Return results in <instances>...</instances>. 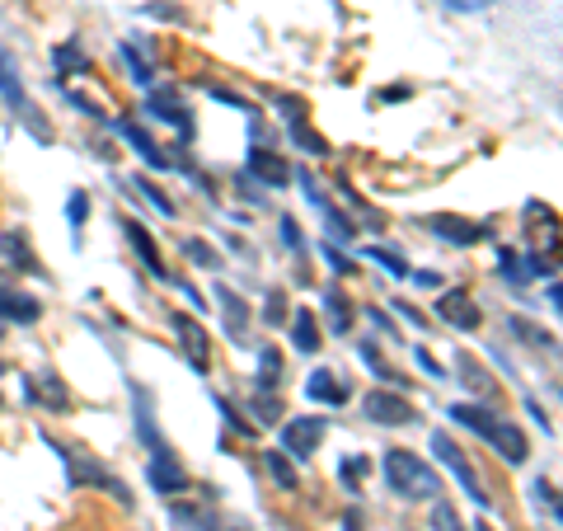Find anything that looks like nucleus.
Here are the masks:
<instances>
[{
  "mask_svg": "<svg viewBox=\"0 0 563 531\" xmlns=\"http://www.w3.org/2000/svg\"><path fill=\"white\" fill-rule=\"evenodd\" d=\"M507 329H512V334H521L531 348H549V344H554V334H549V329L531 325V320H521V315H512V320H507Z\"/></svg>",
  "mask_w": 563,
  "mask_h": 531,
  "instance_id": "obj_24",
  "label": "nucleus"
},
{
  "mask_svg": "<svg viewBox=\"0 0 563 531\" xmlns=\"http://www.w3.org/2000/svg\"><path fill=\"white\" fill-rule=\"evenodd\" d=\"M305 395H310V400H320V405H343V400H348V386H343L334 372H310Z\"/></svg>",
  "mask_w": 563,
  "mask_h": 531,
  "instance_id": "obj_17",
  "label": "nucleus"
},
{
  "mask_svg": "<svg viewBox=\"0 0 563 531\" xmlns=\"http://www.w3.org/2000/svg\"><path fill=\"white\" fill-rule=\"evenodd\" d=\"M362 414L371 423H385V428H409V423H418V409L395 391H371L362 400Z\"/></svg>",
  "mask_w": 563,
  "mask_h": 531,
  "instance_id": "obj_6",
  "label": "nucleus"
},
{
  "mask_svg": "<svg viewBox=\"0 0 563 531\" xmlns=\"http://www.w3.org/2000/svg\"><path fill=\"white\" fill-rule=\"evenodd\" d=\"M437 315H442L451 329H460V334H470V329H479V306L470 301V292H460V287H451V292H442V301H437Z\"/></svg>",
  "mask_w": 563,
  "mask_h": 531,
  "instance_id": "obj_9",
  "label": "nucleus"
},
{
  "mask_svg": "<svg viewBox=\"0 0 563 531\" xmlns=\"http://www.w3.org/2000/svg\"><path fill=\"white\" fill-rule=\"evenodd\" d=\"M5 250L15 254L19 264H24V273H43V268H38V259H33V254L24 250V240H19V235H5Z\"/></svg>",
  "mask_w": 563,
  "mask_h": 531,
  "instance_id": "obj_36",
  "label": "nucleus"
},
{
  "mask_svg": "<svg viewBox=\"0 0 563 531\" xmlns=\"http://www.w3.org/2000/svg\"><path fill=\"white\" fill-rule=\"evenodd\" d=\"M38 315H43L38 297H24V292H15V287H10V278L0 273V320H15V325H33Z\"/></svg>",
  "mask_w": 563,
  "mask_h": 531,
  "instance_id": "obj_10",
  "label": "nucleus"
},
{
  "mask_svg": "<svg viewBox=\"0 0 563 531\" xmlns=\"http://www.w3.org/2000/svg\"><path fill=\"white\" fill-rule=\"evenodd\" d=\"M169 329L183 339L188 367H193L198 376H207V367H212V353H207V329H202L193 315H183V311H169Z\"/></svg>",
  "mask_w": 563,
  "mask_h": 531,
  "instance_id": "obj_7",
  "label": "nucleus"
},
{
  "mask_svg": "<svg viewBox=\"0 0 563 531\" xmlns=\"http://www.w3.org/2000/svg\"><path fill=\"white\" fill-rule=\"evenodd\" d=\"M282 245H287V250H301V231H296L291 217H282Z\"/></svg>",
  "mask_w": 563,
  "mask_h": 531,
  "instance_id": "obj_42",
  "label": "nucleus"
},
{
  "mask_svg": "<svg viewBox=\"0 0 563 531\" xmlns=\"http://www.w3.org/2000/svg\"><path fill=\"white\" fill-rule=\"evenodd\" d=\"M291 344L301 348V353H315L320 348V329H315V311L301 306V311L291 315Z\"/></svg>",
  "mask_w": 563,
  "mask_h": 531,
  "instance_id": "obj_19",
  "label": "nucleus"
},
{
  "mask_svg": "<svg viewBox=\"0 0 563 531\" xmlns=\"http://www.w3.org/2000/svg\"><path fill=\"white\" fill-rule=\"evenodd\" d=\"M432 452H437V461H442L446 470H451V475H456L460 480V489H465V494H470L474 503H479V508H488V489H484V480H479V470L470 466V461H465V452H460L456 447V438H451V433H442V428H432Z\"/></svg>",
  "mask_w": 563,
  "mask_h": 531,
  "instance_id": "obj_3",
  "label": "nucleus"
},
{
  "mask_svg": "<svg viewBox=\"0 0 563 531\" xmlns=\"http://www.w3.org/2000/svg\"><path fill=\"white\" fill-rule=\"evenodd\" d=\"M169 517H174V522H179L183 531H216L212 522H207V517H202V513H193V508H174V513H169Z\"/></svg>",
  "mask_w": 563,
  "mask_h": 531,
  "instance_id": "obj_35",
  "label": "nucleus"
},
{
  "mask_svg": "<svg viewBox=\"0 0 563 531\" xmlns=\"http://www.w3.org/2000/svg\"><path fill=\"white\" fill-rule=\"evenodd\" d=\"M324 433H329V419H320V414L287 419V423H282V452H287L291 461H310V456L320 452Z\"/></svg>",
  "mask_w": 563,
  "mask_h": 531,
  "instance_id": "obj_4",
  "label": "nucleus"
},
{
  "mask_svg": "<svg viewBox=\"0 0 563 531\" xmlns=\"http://www.w3.org/2000/svg\"><path fill=\"white\" fill-rule=\"evenodd\" d=\"M254 409H259L263 423H277V414H282V400H277L273 391H254Z\"/></svg>",
  "mask_w": 563,
  "mask_h": 531,
  "instance_id": "obj_33",
  "label": "nucleus"
},
{
  "mask_svg": "<svg viewBox=\"0 0 563 531\" xmlns=\"http://www.w3.org/2000/svg\"><path fill=\"white\" fill-rule=\"evenodd\" d=\"M324 311H329V329H334V334H348V329H352L348 297H343L338 287H324Z\"/></svg>",
  "mask_w": 563,
  "mask_h": 531,
  "instance_id": "obj_21",
  "label": "nucleus"
},
{
  "mask_svg": "<svg viewBox=\"0 0 563 531\" xmlns=\"http://www.w3.org/2000/svg\"><path fill=\"white\" fill-rule=\"evenodd\" d=\"M320 254H324V259H329V264H334V273H338V278H348V273H357V264H352V259H343V254H338L334 245H320Z\"/></svg>",
  "mask_w": 563,
  "mask_h": 531,
  "instance_id": "obj_39",
  "label": "nucleus"
},
{
  "mask_svg": "<svg viewBox=\"0 0 563 531\" xmlns=\"http://www.w3.org/2000/svg\"><path fill=\"white\" fill-rule=\"evenodd\" d=\"M503 278H512V282H526V278H531V273L521 268V254L503 250Z\"/></svg>",
  "mask_w": 563,
  "mask_h": 531,
  "instance_id": "obj_40",
  "label": "nucleus"
},
{
  "mask_svg": "<svg viewBox=\"0 0 563 531\" xmlns=\"http://www.w3.org/2000/svg\"><path fill=\"white\" fill-rule=\"evenodd\" d=\"M451 10H460V15H474V10H488V5H498V0H446Z\"/></svg>",
  "mask_w": 563,
  "mask_h": 531,
  "instance_id": "obj_41",
  "label": "nucleus"
},
{
  "mask_svg": "<svg viewBox=\"0 0 563 531\" xmlns=\"http://www.w3.org/2000/svg\"><path fill=\"white\" fill-rule=\"evenodd\" d=\"M432 531H465V522H460V513L451 508L446 499L432 503Z\"/></svg>",
  "mask_w": 563,
  "mask_h": 531,
  "instance_id": "obj_28",
  "label": "nucleus"
},
{
  "mask_svg": "<svg viewBox=\"0 0 563 531\" xmlns=\"http://www.w3.org/2000/svg\"><path fill=\"white\" fill-rule=\"evenodd\" d=\"M451 419L460 423V428H470V433H479V438L488 442V447H498L503 452V461H512V466H521L526 456H531V442H526V433H521L517 423H507V419H498L493 409H484V405H451Z\"/></svg>",
  "mask_w": 563,
  "mask_h": 531,
  "instance_id": "obj_2",
  "label": "nucleus"
},
{
  "mask_svg": "<svg viewBox=\"0 0 563 531\" xmlns=\"http://www.w3.org/2000/svg\"><path fill=\"white\" fill-rule=\"evenodd\" d=\"M296 184L305 188V198H310V203L320 207V217L329 221V235H334V240H357V226H352V221L343 217V212H338V207L329 203V198H324V193H320V184H315V174H310V170H301V174H296Z\"/></svg>",
  "mask_w": 563,
  "mask_h": 531,
  "instance_id": "obj_8",
  "label": "nucleus"
},
{
  "mask_svg": "<svg viewBox=\"0 0 563 531\" xmlns=\"http://www.w3.org/2000/svg\"><path fill=\"white\" fill-rule=\"evenodd\" d=\"M474 531H493V522H479V527H474Z\"/></svg>",
  "mask_w": 563,
  "mask_h": 531,
  "instance_id": "obj_48",
  "label": "nucleus"
},
{
  "mask_svg": "<svg viewBox=\"0 0 563 531\" xmlns=\"http://www.w3.org/2000/svg\"><path fill=\"white\" fill-rule=\"evenodd\" d=\"M132 188H141V193L151 198V203H155V212H165V217H174V212H179V207L169 203V198H165V193H160V188L151 184V179H132Z\"/></svg>",
  "mask_w": 563,
  "mask_h": 531,
  "instance_id": "obj_32",
  "label": "nucleus"
},
{
  "mask_svg": "<svg viewBox=\"0 0 563 531\" xmlns=\"http://www.w3.org/2000/svg\"><path fill=\"white\" fill-rule=\"evenodd\" d=\"M0 372H5V362H0Z\"/></svg>",
  "mask_w": 563,
  "mask_h": 531,
  "instance_id": "obj_49",
  "label": "nucleus"
},
{
  "mask_svg": "<svg viewBox=\"0 0 563 531\" xmlns=\"http://www.w3.org/2000/svg\"><path fill=\"white\" fill-rule=\"evenodd\" d=\"M535 494H545V499H549V508H554V517H559V522H563V494H554V489H549L545 480L535 485Z\"/></svg>",
  "mask_w": 563,
  "mask_h": 531,
  "instance_id": "obj_43",
  "label": "nucleus"
},
{
  "mask_svg": "<svg viewBox=\"0 0 563 531\" xmlns=\"http://www.w3.org/2000/svg\"><path fill=\"white\" fill-rule=\"evenodd\" d=\"M52 66H57V76H66V71H90V57H85V47L80 43H57Z\"/></svg>",
  "mask_w": 563,
  "mask_h": 531,
  "instance_id": "obj_23",
  "label": "nucleus"
},
{
  "mask_svg": "<svg viewBox=\"0 0 563 531\" xmlns=\"http://www.w3.org/2000/svg\"><path fill=\"white\" fill-rule=\"evenodd\" d=\"M362 259H371V264H381L385 273H395V278H409V273H413L409 259H404L399 250H390V245H366Z\"/></svg>",
  "mask_w": 563,
  "mask_h": 531,
  "instance_id": "obj_20",
  "label": "nucleus"
},
{
  "mask_svg": "<svg viewBox=\"0 0 563 531\" xmlns=\"http://www.w3.org/2000/svg\"><path fill=\"white\" fill-rule=\"evenodd\" d=\"M418 367H423V372H432V381H446V372L432 362V353H423V348H418Z\"/></svg>",
  "mask_w": 563,
  "mask_h": 531,
  "instance_id": "obj_44",
  "label": "nucleus"
},
{
  "mask_svg": "<svg viewBox=\"0 0 563 531\" xmlns=\"http://www.w3.org/2000/svg\"><path fill=\"white\" fill-rule=\"evenodd\" d=\"M85 212H90V198L85 193H71V203H66V217H71V226H85Z\"/></svg>",
  "mask_w": 563,
  "mask_h": 531,
  "instance_id": "obj_37",
  "label": "nucleus"
},
{
  "mask_svg": "<svg viewBox=\"0 0 563 531\" xmlns=\"http://www.w3.org/2000/svg\"><path fill=\"white\" fill-rule=\"evenodd\" d=\"M113 127H118V137L127 141V146H137V151H141V160H146L151 170H169V156H165V151H160V146H155L151 137H146V132H141L137 123H113Z\"/></svg>",
  "mask_w": 563,
  "mask_h": 531,
  "instance_id": "obj_16",
  "label": "nucleus"
},
{
  "mask_svg": "<svg viewBox=\"0 0 563 531\" xmlns=\"http://www.w3.org/2000/svg\"><path fill=\"white\" fill-rule=\"evenodd\" d=\"M291 141H296V146H305V151H315V156H329V141H324L320 132H310L305 123H291Z\"/></svg>",
  "mask_w": 563,
  "mask_h": 531,
  "instance_id": "obj_29",
  "label": "nucleus"
},
{
  "mask_svg": "<svg viewBox=\"0 0 563 531\" xmlns=\"http://www.w3.org/2000/svg\"><path fill=\"white\" fill-rule=\"evenodd\" d=\"M549 301H554V306H559V315H563V282H554V287H549Z\"/></svg>",
  "mask_w": 563,
  "mask_h": 531,
  "instance_id": "obj_47",
  "label": "nucleus"
},
{
  "mask_svg": "<svg viewBox=\"0 0 563 531\" xmlns=\"http://www.w3.org/2000/svg\"><path fill=\"white\" fill-rule=\"evenodd\" d=\"M183 254H188L193 264H202V268H221V254H216V250H207L202 240H183Z\"/></svg>",
  "mask_w": 563,
  "mask_h": 531,
  "instance_id": "obj_30",
  "label": "nucleus"
},
{
  "mask_svg": "<svg viewBox=\"0 0 563 531\" xmlns=\"http://www.w3.org/2000/svg\"><path fill=\"white\" fill-rule=\"evenodd\" d=\"M427 226L442 235V240H451V245H474V240H484V226H479V221L451 217V212H432V217H427Z\"/></svg>",
  "mask_w": 563,
  "mask_h": 531,
  "instance_id": "obj_12",
  "label": "nucleus"
},
{
  "mask_svg": "<svg viewBox=\"0 0 563 531\" xmlns=\"http://www.w3.org/2000/svg\"><path fill=\"white\" fill-rule=\"evenodd\" d=\"M122 231H127V240H132V250L141 254V264L151 268V278H169V268H165V259H160V250H155V240L146 235V226L141 221H122Z\"/></svg>",
  "mask_w": 563,
  "mask_h": 531,
  "instance_id": "obj_14",
  "label": "nucleus"
},
{
  "mask_svg": "<svg viewBox=\"0 0 563 531\" xmlns=\"http://www.w3.org/2000/svg\"><path fill=\"white\" fill-rule=\"evenodd\" d=\"M357 353H362V362H366V367H371V372H376V376H381V381H395V386H404V376H399V372H390V367H385L381 348L371 344V339H366V344H357Z\"/></svg>",
  "mask_w": 563,
  "mask_h": 531,
  "instance_id": "obj_25",
  "label": "nucleus"
},
{
  "mask_svg": "<svg viewBox=\"0 0 563 531\" xmlns=\"http://www.w3.org/2000/svg\"><path fill=\"white\" fill-rule=\"evenodd\" d=\"M381 470H385V480H390V494H399V499H409V503L442 499V475L427 466L423 456L404 452V447H390L381 456Z\"/></svg>",
  "mask_w": 563,
  "mask_h": 531,
  "instance_id": "obj_1",
  "label": "nucleus"
},
{
  "mask_svg": "<svg viewBox=\"0 0 563 531\" xmlns=\"http://www.w3.org/2000/svg\"><path fill=\"white\" fill-rule=\"evenodd\" d=\"M146 109L160 113V123L179 127V137H193V113L179 104V94H151V99H146Z\"/></svg>",
  "mask_w": 563,
  "mask_h": 531,
  "instance_id": "obj_15",
  "label": "nucleus"
},
{
  "mask_svg": "<svg viewBox=\"0 0 563 531\" xmlns=\"http://www.w3.org/2000/svg\"><path fill=\"white\" fill-rule=\"evenodd\" d=\"M282 315H287V301H282V297H277V292H273V301H268V320H273V325H277Z\"/></svg>",
  "mask_w": 563,
  "mask_h": 531,
  "instance_id": "obj_45",
  "label": "nucleus"
},
{
  "mask_svg": "<svg viewBox=\"0 0 563 531\" xmlns=\"http://www.w3.org/2000/svg\"><path fill=\"white\" fill-rule=\"evenodd\" d=\"M244 170H249V179H263L268 188H282V184L291 179L287 160L273 156V151H263V146H254V151H249V160H244Z\"/></svg>",
  "mask_w": 563,
  "mask_h": 531,
  "instance_id": "obj_11",
  "label": "nucleus"
},
{
  "mask_svg": "<svg viewBox=\"0 0 563 531\" xmlns=\"http://www.w3.org/2000/svg\"><path fill=\"white\" fill-rule=\"evenodd\" d=\"M216 301H221V311H226V334L244 348V320H249V311H244L240 292H230V287H216Z\"/></svg>",
  "mask_w": 563,
  "mask_h": 531,
  "instance_id": "obj_18",
  "label": "nucleus"
},
{
  "mask_svg": "<svg viewBox=\"0 0 563 531\" xmlns=\"http://www.w3.org/2000/svg\"><path fill=\"white\" fill-rule=\"evenodd\" d=\"M338 480H343V485H362L366 480V461L362 456H343V466H338Z\"/></svg>",
  "mask_w": 563,
  "mask_h": 531,
  "instance_id": "obj_31",
  "label": "nucleus"
},
{
  "mask_svg": "<svg viewBox=\"0 0 563 531\" xmlns=\"http://www.w3.org/2000/svg\"><path fill=\"white\" fill-rule=\"evenodd\" d=\"M456 367H460V376H465V386H474V391H488V376L479 372V367H474L470 358H460Z\"/></svg>",
  "mask_w": 563,
  "mask_h": 531,
  "instance_id": "obj_38",
  "label": "nucleus"
},
{
  "mask_svg": "<svg viewBox=\"0 0 563 531\" xmlns=\"http://www.w3.org/2000/svg\"><path fill=\"white\" fill-rule=\"evenodd\" d=\"M282 386V358L277 348H263L259 353V376H254V391H277Z\"/></svg>",
  "mask_w": 563,
  "mask_h": 531,
  "instance_id": "obj_22",
  "label": "nucleus"
},
{
  "mask_svg": "<svg viewBox=\"0 0 563 531\" xmlns=\"http://www.w3.org/2000/svg\"><path fill=\"white\" fill-rule=\"evenodd\" d=\"M409 278L418 282V287H437V282H442V278H437V273H409Z\"/></svg>",
  "mask_w": 563,
  "mask_h": 531,
  "instance_id": "obj_46",
  "label": "nucleus"
},
{
  "mask_svg": "<svg viewBox=\"0 0 563 531\" xmlns=\"http://www.w3.org/2000/svg\"><path fill=\"white\" fill-rule=\"evenodd\" d=\"M122 62L132 66V76H137V85H151V66H146V57H141L137 38H127V43H122Z\"/></svg>",
  "mask_w": 563,
  "mask_h": 531,
  "instance_id": "obj_27",
  "label": "nucleus"
},
{
  "mask_svg": "<svg viewBox=\"0 0 563 531\" xmlns=\"http://www.w3.org/2000/svg\"><path fill=\"white\" fill-rule=\"evenodd\" d=\"M216 409H221V414H226V423H230V428H240L244 438H254V433H259V428H254V423H244V419H240V409L230 405L226 395H216Z\"/></svg>",
  "mask_w": 563,
  "mask_h": 531,
  "instance_id": "obj_34",
  "label": "nucleus"
},
{
  "mask_svg": "<svg viewBox=\"0 0 563 531\" xmlns=\"http://www.w3.org/2000/svg\"><path fill=\"white\" fill-rule=\"evenodd\" d=\"M263 461H268V475H273V480H277L282 489H296V485H301V480H296V466H291V461H287L282 452H268Z\"/></svg>",
  "mask_w": 563,
  "mask_h": 531,
  "instance_id": "obj_26",
  "label": "nucleus"
},
{
  "mask_svg": "<svg viewBox=\"0 0 563 531\" xmlns=\"http://www.w3.org/2000/svg\"><path fill=\"white\" fill-rule=\"evenodd\" d=\"M0 94H5V104L15 113H24V123H29V132L38 141H47V127H43V113L29 104V94H24V85H19V76H15V57L10 52H0Z\"/></svg>",
  "mask_w": 563,
  "mask_h": 531,
  "instance_id": "obj_5",
  "label": "nucleus"
},
{
  "mask_svg": "<svg viewBox=\"0 0 563 531\" xmlns=\"http://www.w3.org/2000/svg\"><path fill=\"white\" fill-rule=\"evenodd\" d=\"M146 475H151V485L160 489V494H179V489H188V470L174 461V452H155Z\"/></svg>",
  "mask_w": 563,
  "mask_h": 531,
  "instance_id": "obj_13",
  "label": "nucleus"
}]
</instances>
